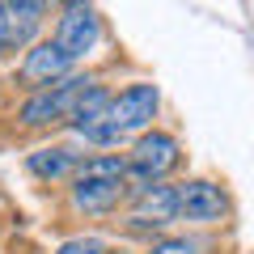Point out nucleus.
I'll list each match as a JSON object with an SVG mask.
<instances>
[{"label": "nucleus", "instance_id": "1", "mask_svg": "<svg viewBox=\"0 0 254 254\" xmlns=\"http://www.w3.org/2000/svg\"><path fill=\"white\" fill-rule=\"evenodd\" d=\"M127 190V161L119 153H102L81 161L72 182V208L76 212H110Z\"/></svg>", "mask_w": 254, "mask_h": 254}, {"label": "nucleus", "instance_id": "2", "mask_svg": "<svg viewBox=\"0 0 254 254\" xmlns=\"http://www.w3.org/2000/svg\"><path fill=\"white\" fill-rule=\"evenodd\" d=\"M157 102H161L157 85H127L119 98H110L106 119H102L85 140H93V144H119V140L131 136V131L144 136V127L153 123V115H157Z\"/></svg>", "mask_w": 254, "mask_h": 254}, {"label": "nucleus", "instance_id": "3", "mask_svg": "<svg viewBox=\"0 0 254 254\" xmlns=\"http://www.w3.org/2000/svg\"><path fill=\"white\" fill-rule=\"evenodd\" d=\"M178 140L170 131H144V136L131 144V157H127V182H136V190H153L165 174L178 165Z\"/></svg>", "mask_w": 254, "mask_h": 254}, {"label": "nucleus", "instance_id": "4", "mask_svg": "<svg viewBox=\"0 0 254 254\" xmlns=\"http://www.w3.org/2000/svg\"><path fill=\"white\" fill-rule=\"evenodd\" d=\"M89 76H64V81L47 85V89L30 93L26 102H21V123L26 127H43V123H60V119H72L76 102H81V93L89 89Z\"/></svg>", "mask_w": 254, "mask_h": 254}, {"label": "nucleus", "instance_id": "5", "mask_svg": "<svg viewBox=\"0 0 254 254\" xmlns=\"http://www.w3.org/2000/svg\"><path fill=\"white\" fill-rule=\"evenodd\" d=\"M225 195H220L216 182L208 178H190L178 182V220H195V225H212V220L225 216Z\"/></svg>", "mask_w": 254, "mask_h": 254}, {"label": "nucleus", "instance_id": "6", "mask_svg": "<svg viewBox=\"0 0 254 254\" xmlns=\"http://www.w3.org/2000/svg\"><path fill=\"white\" fill-rule=\"evenodd\" d=\"M98 38H102V21H98V13L89 4H68L64 9L60 26H55V43L72 55V60H81L85 51H93Z\"/></svg>", "mask_w": 254, "mask_h": 254}, {"label": "nucleus", "instance_id": "7", "mask_svg": "<svg viewBox=\"0 0 254 254\" xmlns=\"http://www.w3.org/2000/svg\"><path fill=\"white\" fill-rule=\"evenodd\" d=\"M64 76H72V55L64 51L60 43H38L26 51V60H21V81L38 85V89H47V85L64 81Z\"/></svg>", "mask_w": 254, "mask_h": 254}, {"label": "nucleus", "instance_id": "8", "mask_svg": "<svg viewBox=\"0 0 254 254\" xmlns=\"http://www.w3.org/2000/svg\"><path fill=\"white\" fill-rule=\"evenodd\" d=\"M43 21V4L38 0H0V47L17 51L38 34Z\"/></svg>", "mask_w": 254, "mask_h": 254}, {"label": "nucleus", "instance_id": "9", "mask_svg": "<svg viewBox=\"0 0 254 254\" xmlns=\"http://www.w3.org/2000/svg\"><path fill=\"white\" fill-rule=\"evenodd\" d=\"M170 220H178V187H153V190H144L140 195V203H136V212H131V225H140V229H161V225H170Z\"/></svg>", "mask_w": 254, "mask_h": 254}, {"label": "nucleus", "instance_id": "10", "mask_svg": "<svg viewBox=\"0 0 254 254\" xmlns=\"http://www.w3.org/2000/svg\"><path fill=\"white\" fill-rule=\"evenodd\" d=\"M26 165L38 178H68L72 170H81V157L72 148H38V153H30Z\"/></svg>", "mask_w": 254, "mask_h": 254}, {"label": "nucleus", "instance_id": "11", "mask_svg": "<svg viewBox=\"0 0 254 254\" xmlns=\"http://www.w3.org/2000/svg\"><path fill=\"white\" fill-rule=\"evenodd\" d=\"M55 254H110L102 237H72V242H64Z\"/></svg>", "mask_w": 254, "mask_h": 254}, {"label": "nucleus", "instance_id": "12", "mask_svg": "<svg viewBox=\"0 0 254 254\" xmlns=\"http://www.w3.org/2000/svg\"><path fill=\"white\" fill-rule=\"evenodd\" d=\"M148 254H199V246L187 242V237H165V242H157Z\"/></svg>", "mask_w": 254, "mask_h": 254}]
</instances>
